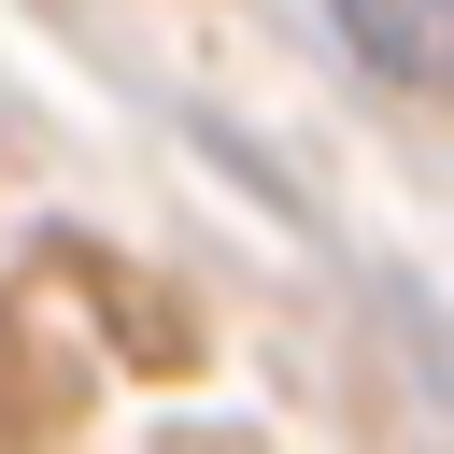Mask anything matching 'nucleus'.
<instances>
[{
	"instance_id": "f257e3e1",
	"label": "nucleus",
	"mask_w": 454,
	"mask_h": 454,
	"mask_svg": "<svg viewBox=\"0 0 454 454\" xmlns=\"http://www.w3.org/2000/svg\"><path fill=\"white\" fill-rule=\"evenodd\" d=\"M340 28H355L383 71H411V85H454V0H340Z\"/></svg>"
}]
</instances>
